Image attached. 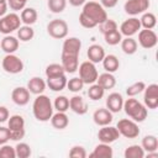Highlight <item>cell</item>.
I'll return each instance as SVG.
<instances>
[{
    "mask_svg": "<svg viewBox=\"0 0 158 158\" xmlns=\"http://www.w3.org/2000/svg\"><path fill=\"white\" fill-rule=\"evenodd\" d=\"M32 111H33V116L36 120L41 122H47L51 120L53 115V104L47 95L40 94L33 100Z\"/></svg>",
    "mask_w": 158,
    "mask_h": 158,
    "instance_id": "obj_1",
    "label": "cell"
},
{
    "mask_svg": "<svg viewBox=\"0 0 158 158\" xmlns=\"http://www.w3.org/2000/svg\"><path fill=\"white\" fill-rule=\"evenodd\" d=\"M122 109L125 110L126 115L128 117H131V120L136 121V122H143L147 118V107L144 106V104L139 102L137 99L135 98H130L123 101V106Z\"/></svg>",
    "mask_w": 158,
    "mask_h": 158,
    "instance_id": "obj_2",
    "label": "cell"
},
{
    "mask_svg": "<svg viewBox=\"0 0 158 158\" xmlns=\"http://www.w3.org/2000/svg\"><path fill=\"white\" fill-rule=\"evenodd\" d=\"M83 14H85L88 17H90L96 25L102 23L106 19H107V12L105 10V7L99 4L98 1L93 0V1H88L83 5Z\"/></svg>",
    "mask_w": 158,
    "mask_h": 158,
    "instance_id": "obj_3",
    "label": "cell"
},
{
    "mask_svg": "<svg viewBox=\"0 0 158 158\" xmlns=\"http://www.w3.org/2000/svg\"><path fill=\"white\" fill-rule=\"evenodd\" d=\"M11 141H21L25 137V120L21 115H12L7 120Z\"/></svg>",
    "mask_w": 158,
    "mask_h": 158,
    "instance_id": "obj_4",
    "label": "cell"
},
{
    "mask_svg": "<svg viewBox=\"0 0 158 158\" xmlns=\"http://www.w3.org/2000/svg\"><path fill=\"white\" fill-rule=\"evenodd\" d=\"M78 70H79V78L83 80L84 84L90 85V84L96 83L99 73H98V69L93 62H90V60L83 62L78 67Z\"/></svg>",
    "mask_w": 158,
    "mask_h": 158,
    "instance_id": "obj_5",
    "label": "cell"
},
{
    "mask_svg": "<svg viewBox=\"0 0 158 158\" xmlns=\"http://www.w3.org/2000/svg\"><path fill=\"white\" fill-rule=\"evenodd\" d=\"M21 26V19L16 12H10L0 17V32L4 35H10L14 31H17Z\"/></svg>",
    "mask_w": 158,
    "mask_h": 158,
    "instance_id": "obj_6",
    "label": "cell"
},
{
    "mask_svg": "<svg viewBox=\"0 0 158 158\" xmlns=\"http://www.w3.org/2000/svg\"><path fill=\"white\" fill-rule=\"evenodd\" d=\"M117 131L120 132V136H123L126 138H136L139 135V127L136 121L131 118H122L116 125Z\"/></svg>",
    "mask_w": 158,
    "mask_h": 158,
    "instance_id": "obj_7",
    "label": "cell"
},
{
    "mask_svg": "<svg viewBox=\"0 0 158 158\" xmlns=\"http://www.w3.org/2000/svg\"><path fill=\"white\" fill-rule=\"evenodd\" d=\"M68 23L62 19H54L47 25V32L52 38L63 40L68 36Z\"/></svg>",
    "mask_w": 158,
    "mask_h": 158,
    "instance_id": "obj_8",
    "label": "cell"
},
{
    "mask_svg": "<svg viewBox=\"0 0 158 158\" xmlns=\"http://www.w3.org/2000/svg\"><path fill=\"white\" fill-rule=\"evenodd\" d=\"M1 65H2V69L9 73V74H19L23 70V62L20 57L15 56L14 53H10V54H6L4 58H2V62H1Z\"/></svg>",
    "mask_w": 158,
    "mask_h": 158,
    "instance_id": "obj_9",
    "label": "cell"
},
{
    "mask_svg": "<svg viewBox=\"0 0 158 158\" xmlns=\"http://www.w3.org/2000/svg\"><path fill=\"white\" fill-rule=\"evenodd\" d=\"M149 5H151L149 0H127L123 5V10L126 14L131 16H136L146 12Z\"/></svg>",
    "mask_w": 158,
    "mask_h": 158,
    "instance_id": "obj_10",
    "label": "cell"
},
{
    "mask_svg": "<svg viewBox=\"0 0 158 158\" xmlns=\"http://www.w3.org/2000/svg\"><path fill=\"white\" fill-rule=\"evenodd\" d=\"M143 102L147 109L154 110L158 107V84H149L144 88Z\"/></svg>",
    "mask_w": 158,
    "mask_h": 158,
    "instance_id": "obj_11",
    "label": "cell"
},
{
    "mask_svg": "<svg viewBox=\"0 0 158 158\" xmlns=\"http://www.w3.org/2000/svg\"><path fill=\"white\" fill-rule=\"evenodd\" d=\"M157 42H158V37L153 30L143 28V30L138 31V43L142 48L151 49V48L156 47Z\"/></svg>",
    "mask_w": 158,
    "mask_h": 158,
    "instance_id": "obj_12",
    "label": "cell"
},
{
    "mask_svg": "<svg viewBox=\"0 0 158 158\" xmlns=\"http://www.w3.org/2000/svg\"><path fill=\"white\" fill-rule=\"evenodd\" d=\"M141 30V22L137 17H130L125 20L120 26V32L125 37H132Z\"/></svg>",
    "mask_w": 158,
    "mask_h": 158,
    "instance_id": "obj_13",
    "label": "cell"
},
{
    "mask_svg": "<svg viewBox=\"0 0 158 158\" xmlns=\"http://www.w3.org/2000/svg\"><path fill=\"white\" fill-rule=\"evenodd\" d=\"M118 137H120V132L117 131V128L114 126H109V125L102 126V128H100L98 132V138L102 143L110 144L115 142L116 139H118Z\"/></svg>",
    "mask_w": 158,
    "mask_h": 158,
    "instance_id": "obj_14",
    "label": "cell"
},
{
    "mask_svg": "<svg viewBox=\"0 0 158 158\" xmlns=\"http://www.w3.org/2000/svg\"><path fill=\"white\" fill-rule=\"evenodd\" d=\"M79 56H75V54H68V53H63L62 52V67L64 68L65 73H69V74H73L78 70V67H79Z\"/></svg>",
    "mask_w": 158,
    "mask_h": 158,
    "instance_id": "obj_15",
    "label": "cell"
},
{
    "mask_svg": "<svg viewBox=\"0 0 158 158\" xmlns=\"http://www.w3.org/2000/svg\"><path fill=\"white\" fill-rule=\"evenodd\" d=\"M30 94L31 93L28 91L27 88H25V86H17L11 93V100L16 105H19V106H25L30 101Z\"/></svg>",
    "mask_w": 158,
    "mask_h": 158,
    "instance_id": "obj_16",
    "label": "cell"
},
{
    "mask_svg": "<svg viewBox=\"0 0 158 158\" xmlns=\"http://www.w3.org/2000/svg\"><path fill=\"white\" fill-rule=\"evenodd\" d=\"M93 120L98 126H106L112 122V112L105 107H100L94 111Z\"/></svg>",
    "mask_w": 158,
    "mask_h": 158,
    "instance_id": "obj_17",
    "label": "cell"
},
{
    "mask_svg": "<svg viewBox=\"0 0 158 158\" xmlns=\"http://www.w3.org/2000/svg\"><path fill=\"white\" fill-rule=\"evenodd\" d=\"M80 49H81V41L78 37H68V38L64 40L63 47H62L63 53L79 56Z\"/></svg>",
    "mask_w": 158,
    "mask_h": 158,
    "instance_id": "obj_18",
    "label": "cell"
},
{
    "mask_svg": "<svg viewBox=\"0 0 158 158\" xmlns=\"http://www.w3.org/2000/svg\"><path fill=\"white\" fill-rule=\"evenodd\" d=\"M123 106V98L120 93H111L106 98V109L114 112H120Z\"/></svg>",
    "mask_w": 158,
    "mask_h": 158,
    "instance_id": "obj_19",
    "label": "cell"
},
{
    "mask_svg": "<svg viewBox=\"0 0 158 158\" xmlns=\"http://www.w3.org/2000/svg\"><path fill=\"white\" fill-rule=\"evenodd\" d=\"M86 56H88V59L90 62H93L94 64H96V63L102 62V59H104V57L106 54H105V49L102 48V46L95 43V44L89 46V48L86 51Z\"/></svg>",
    "mask_w": 158,
    "mask_h": 158,
    "instance_id": "obj_20",
    "label": "cell"
},
{
    "mask_svg": "<svg viewBox=\"0 0 158 158\" xmlns=\"http://www.w3.org/2000/svg\"><path fill=\"white\" fill-rule=\"evenodd\" d=\"M69 109L78 115H84L88 112V104L81 96L74 95L73 98L69 99Z\"/></svg>",
    "mask_w": 158,
    "mask_h": 158,
    "instance_id": "obj_21",
    "label": "cell"
},
{
    "mask_svg": "<svg viewBox=\"0 0 158 158\" xmlns=\"http://www.w3.org/2000/svg\"><path fill=\"white\" fill-rule=\"evenodd\" d=\"M19 40L14 36H10V35H6L1 42H0V47L1 49L6 53V54H10V53H15L17 49H19Z\"/></svg>",
    "mask_w": 158,
    "mask_h": 158,
    "instance_id": "obj_22",
    "label": "cell"
},
{
    "mask_svg": "<svg viewBox=\"0 0 158 158\" xmlns=\"http://www.w3.org/2000/svg\"><path fill=\"white\" fill-rule=\"evenodd\" d=\"M46 81L40 78V77H33L28 80L27 83V89L31 94H35V95H40V94H43V91L46 90Z\"/></svg>",
    "mask_w": 158,
    "mask_h": 158,
    "instance_id": "obj_23",
    "label": "cell"
},
{
    "mask_svg": "<svg viewBox=\"0 0 158 158\" xmlns=\"http://www.w3.org/2000/svg\"><path fill=\"white\" fill-rule=\"evenodd\" d=\"M51 125L54 128H57V130H64L69 125V118H68V116H67L65 112L57 111L51 117Z\"/></svg>",
    "mask_w": 158,
    "mask_h": 158,
    "instance_id": "obj_24",
    "label": "cell"
},
{
    "mask_svg": "<svg viewBox=\"0 0 158 158\" xmlns=\"http://www.w3.org/2000/svg\"><path fill=\"white\" fill-rule=\"evenodd\" d=\"M96 83L104 89V90H109V89H112L115 85H116V78L114 77L112 73H109V72H105L102 74H100L96 79Z\"/></svg>",
    "mask_w": 158,
    "mask_h": 158,
    "instance_id": "obj_25",
    "label": "cell"
},
{
    "mask_svg": "<svg viewBox=\"0 0 158 158\" xmlns=\"http://www.w3.org/2000/svg\"><path fill=\"white\" fill-rule=\"evenodd\" d=\"M114 156V152H112V148L110 147L109 143H99L93 153H90V157H96V158H111Z\"/></svg>",
    "mask_w": 158,
    "mask_h": 158,
    "instance_id": "obj_26",
    "label": "cell"
},
{
    "mask_svg": "<svg viewBox=\"0 0 158 158\" xmlns=\"http://www.w3.org/2000/svg\"><path fill=\"white\" fill-rule=\"evenodd\" d=\"M46 84L52 91H62L67 86V78H65V75L47 78V83Z\"/></svg>",
    "mask_w": 158,
    "mask_h": 158,
    "instance_id": "obj_27",
    "label": "cell"
},
{
    "mask_svg": "<svg viewBox=\"0 0 158 158\" xmlns=\"http://www.w3.org/2000/svg\"><path fill=\"white\" fill-rule=\"evenodd\" d=\"M37 17H38V14L33 7H25L23 10H21L20 19H21V22H23L25 25L32 26L37 21Z\"/></svg>",
    "mask_w": 158,
    "mask_h": 158,
    "instance_id": "obj_28",
    "label": "cell"
},
{
    "mask_svg": "<svg viewBox=\"0 0 158 158\" xmlns=\"http://www.w3.org/2000/svg\"><path fill=\"white\" fill-rule=\"evenodd\" d=\"M104 69L109 73H115L120 68V60L115 54H107L102 59Z\"/></svg>",
    "mask_w": 158,
    "mask_h": 158,
    "instance_id": "obj_29",
    "label": "cell"
},
{
    "mask_svg": "<svg viewBox=\"0 0 158 158\" xmlns=\"http://www.w3.org/2000/svg\"><path fill=\"white\" fill-rule=\"evenodd\" d=\"M121 49L125 54H135L137 52V48H138V43L135 38L132 37H126V38H122L121 40Z\"/></svg>",
    "mask_w": 158,
    "mask_h": 158,
    "instance_id": "obj_30",
    "label": "cell"
},
{
    "mask_svg": "<svg viewBox=\"0 0 158 158\" xmlns=\"http://www.w3.org/2000/svg\"><path fill=\"white\" fill-rule=\"evenodd\" d=\"M139 22H141V27L143 28H147V30H153L157 25V17L152 12H143L141 19H139Z\"/></svg>",
    "mask_w": 158,
    "mask_h": 158,
    "instance_id": "obj_31",
    "label": "cell"
},
{
    "mask_svg": "<svg viewBox=\"0 0 158 158\" xmlns=\"http://www.w3.org/2000/svg\"><path fill=\"white\" fill-rule=\"evenodd\" d=\"M141 147L144 149V152H154L158 148V138L153 135H147L142 138Z\"/></svg>",
    "mask_w": 158,
    "mask_h": 158,
    "instance_id": "obj_32",
    "label": "cell"
},
{
    "mask_svg": "<svg viewBox=\"0 0 158 158\" xmlns=\"http://www.w3.org/2000/svg\"><path fill=\"white\" fill-rule=\"evenodd\" d=\"M125 158H143L146 156L144 149L138 144H131L125 149Z\"/></svg>",
    "mask_w": 158,
    "mask_h": 158,
    "instance_id": "obj_33",
    "label": "cell"
},
{
    "mask_svg": "<svg viewBox=\"0 0 158 158\" xmlns=\"http://www.w3.org/2000/svg\"><path fill=\"white\" fill-rule=\"evenodd\" d=\"M35 36V31L31 26L28 25H23V26H20L19 30H17V38L22 42H28L33 38Z\"/></svg>",
    "mask_w": 158,
    "mask_h": 158,
    "instance_id": "obj_34",
    "label": "cell"
},
{
    "mask_svg": "<svg viewBox=\"0 0 158 158\" xmlns=\"http://www.w3.org/2000/svg\"><path fill=\"white\" fill-rule=\"evenodd\" d=\"M46 77L47 78H53V77H59V75H65V70L59 63H51L46 67Z\"/></svg>",
    "mask_w": 158,
    "mask_h": 158,
    "instance_id": "obj_35",
    "label": "cell"
},
{
    "mask_svg": "<svg viewBox=\"0 0 158 158\" xmlns=\"http://www.w3.org/2000/svg\"><path fill=\"white\" fill-rule=\"evenodd\" d=\"M104 94H105V90H104L98 83L90 84V86H89V89H88V96H89L91 100H94V101L100 100V99H102Z\"/></svg>",
    "mask_w": 158,
    "mask_h": 158,
    "instance_id": "obj_36",
    "label": "cell"
},
{
    "mask_svg": "<svg viewBox=\"0 0 158 158\" xmlns=\"http://www.w3.org/2000/svg\"><path fill=\"white\" fill-rule=\"evenodd\" d=\"M144 88H146L144 81H136V83H133V84H131L126 88V94L130 98H135L136 95L143 93Z\"/></svg>",
    "mask_w": 158,
    "mask_h": 158,
    "instance_id": "obj_37",
    "label": "cell"
},
{
    "mask_svg": "<svg viewBox=\"0 0 158 158\" xmlns=\"http://www.w3.org/2000/svg\"><path fill=\"white\" fill-rule=\"evenodd\" d=\"M53 109H56L57 111H60V112H65L67 110H69V99L64 95L57 96L53 102Z\"/></svg>",
    "mask_w": 158,
    "mask_h": 158,
    "instance_id": "obj_38",
    "label": "cell"
},
{
    "mask_svg": "<svg viewBox=\"0 0 158 158\" xmlns=\"http://www.w3.org/2000/svg\"><path fill=\"white\" fill-rule=\"evenodd\" d=\"M47 6L53 14H60L67 6V0H48Z\"/></svg>",
    "mask_w": 158,
    "mask_h": 158,
    "instance_id": "obj_39",
    "label": "cell"
},
{
    "mask_svg": "<svg viewBox=\"0 0 158 158\" xmlns=\"http://www.w3.org/2000/svg\"><path fill=\"white\" fill-rule=\"evenodd\" d=\"M15 152H16V157L19 158H28L32 153L31 147L25 142H19L15 147Z\"/></svg>",
    "mask_w": 158,
    "mask_h": 158,
    "instance_id": "obj_40",
    "label": "cell"
},
{
    "mask_svg": "<svg viewBox=\"0 0 158 158\" xmlns=\"http://www.w3.org/2000/svg\"><path fill=\"white\" fill-rule=\"evenodd\" d=\"M104 40L109 46H116L121 42L122 35L118 30H116V31H112V32H109V33L104 35Z\"/></svg>",
    "mask_w": 158,
    "mask_h": 158,
    "instance_id": "obj_41",
    "label": "cell"
},
{
    "mask_svg": "<svg viewBox=\"0 0 158 158\" xmlns=\"http://www.w3.org/2000/svg\"><path fill=\"white\" fill-rule=\"evenodd\" d=\"M84 85H85V84L83 83V80H81L79 77H74V78L67 80V88H68V90L72 91V93H79V91L83 89Z\"/></svg>",
    "mask_w": 158,
    "mask_h": 158,
    "instance_id": "obj_42",
    "label": "cell"
},
{
    "mask_svg": "<svg viewBox=\"0 0 158 158\" xmlns=\"http://www.w3.org/2000/svg\"><path fill=\"white\" fill-rule=\"evenodd\" d=\"M116 30H117V23H116V21H114L111 19H106L102 23H100V32L102 35H106V33L116 31Z\"/></svg>",
    "mask_w": 158,
    "mask_h": 158,
    "instance_id": "obj_43",
    "label": "cell"
},
{
    "mask_svg": "<svg viewBox=\"0 0 158 158\" xmlns=\"http://www.w3.org/2000/svg\"><path fill=\"white\" fill-rule=\"evenodd\" d=\"M16 157V152H15V147H11L9 144H1L0 148V158H15Z\"/></svg>",
    "mask_w": 158,
    "mask_h": 158,
    "instance_id": "obj_44",
    "label": "cell"
},
{
    "mask_svg": "<svg viewBox=\"0 0 158 158\" xmlns=\"http://www.w3.org/2000/svg\"><path fill=\"white\" fill-rule=\"evenodd\" d=\"M69 157H72V158H85L86 157V151L81 146H73L69 151Z\"/></svg>",
    "mask_w": 158,
    "mask_h": 158,
    "instance_id": "obj_45",
    "label": "cell"
},
{
    "mask_svg": "<svg viewBox=\"0 0 158 158\" xmlns=\"http://www.w3.org/2000/svg\"><path fill=\"white\" fill-rule=\"evenodd\" d=\"M79 23L84 27V28H94L95 26H98L90 17H88L85 14H83V12H80V15H79Z\"/></svg>",
    "mask_w": 158,
    "mask_h": 158,
    "instance_id": "obj_46",
    "label": "cell"
},
{
    "mask_svg": "<svg viewBox=\"0 0 158 158\" xmlns=\"http://www.w3.org/2000/svg\"><path fill=\"white\" fill-rule=\"evenodd\" d=\"M7 6L14 10V11H20V10H23L25 6H26V2L27 0H7Z\"/></svg>",
    "mask_w": 158,
    "mask_h": 158,
    "instance_id": "obj_47",
    "label": "cell"
},
{
    "mask_svg": "<svg viewBox=\"0 0 158 158\" xmlns=\"http://www.w3.org/2000/svg\"><path fill=\"white\" fill-rule=\"evenodd\" d=\"M10 141V131L7 127L0 126V146L5 144Z\"/></svg>",
    "mask_w": 158,
    "mask_h": 158,
    "instance_id": "obj_48",
    "label": "cell"
},
{
    "mask_svg": "<svg viewBox=\"0 0 158 158\" xmlns=\"http://www.w3.org/2000/svg\"><path fill=\"white\" fill-rule=\"evenodd\" d=\"M10 117V114H9V110L6 106H0V123H4L9 120Z\"/></svg>",
    "mask_w": 158,
    "mask_h": 158,
    "instance_id": "obj_49",
    "label": "cell"
},
{
    "mask_svg": "<svg viewBox=\"0 0 158 158\" xmlns=\"http://www.w3.org/2000/svg\"><path fill=\"white\" fill-rule=\"evenodd\" d=\"M100 1H101V5L106 9H111L116 6V4L118 2V0H100Z\"/></svg>",
    "mask_w": 158,
    "mask_h": 158,
    "instance_id": "obj_50",
    "label": "cell"
},
{
    "mask_svg": "<svg viewBox=\"0 0 158 158\" xmlns=\"http://www.w3.org/2000/svg\"><path fill=\"white\" fill-rule=\"evenodd\" d=\"M7 2H1L0 4V17H2L4 15H6L7 12Z\"/></svg>",
    "mask_w": 158,
    "mask_h": 158,
    "instance_id": "obj_51",
    "label": "cell"
},
{
    "mask_svg": "<svg viewBox=\"0 0 158 158\" xmlns=\"http://www.w3.org/2000/svg\"><path fill=\"white\" fill-rule=\"evenodd\" d=\"M68 1H69V4L72 6H75V7L81 6V5H84L86 2V0H68Z\"/></svg>",
    "mask_w": 158,
    "mask_h": 158,
    "instance_id": "obj_52",
    "label": "cell"
},
{
    "mask_svg": "<svg viewBox=\"0 0 158 158\" xmlns=\"http://www.w3.org/2000/svg\"><path fill=\"white\" fill-rule=\"evenodd\" d=\"M6 1H7V0H0V4H1V2H6Z\"/></svg>",
    "mask_w": 158,
    "mask_h": 158,
    "instance_id": "obj_53",
    "label": "cell"
},
{
    "mask_svg": "<svg viewBox=\"0 0 158 158\" xmlns=\"http://www.w3.org/2000/svg\"><path fill=\"white\" fill-rule=\"evenodd\" d=\"M95 1H96V0H95Z\"/></svg>",
    "mask_w": 158,
    "mask_h": 158,
    "instance_id": "obj_54",
    "label": "cell"
}]
</instances>
